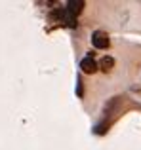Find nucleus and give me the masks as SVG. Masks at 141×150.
Instances as JSON below:
<instances>
[{"instance_id":"obj_1","label":"nucleus","mask_w":141,"mask_h":150,"mask_svg":"<svg viewBox=\"0 0 141 150\" xmlns=\"http://www.w3.org/2000/svg\"><path fill=\"white\" fill-rule=\"evenodd\" d=\"M92 44H93V48H97V50H107L109 46H111V40H109L107 33L95 30V33L92 34Z\"/></svg>"},{"instance_id":"obj_2","label":"nucleus","mask_w":141,"mask_h":150,"mask_svg":"<svg viewBox=\"0 0 141 150\" xmlns=\"http://www.w3.org/2000/svg\"><path fill=\"white\" fill-rule=\"evenodd\" d=\"M97 67H99V65L93 61V53L86 55V57L80 61V69H82V72H86V74H93L97 70Z\"/></svg>"},{"instance_id":"obj_3","label":"nucleus","mask_w":141,"mask_h":150,"mask_svg":"<svg viewBox=\"0 0 141 150\" xmlns=\"http://www.w3.org/2000/svg\"><path fill=\"white\" fill-rule=\"evenodd\" d=\"M82 10H84V2H82V0H69L67 2V11H70L74 17H76Z\"/></svg>"},{"instance_id":"obj_4","label":"nucleus","mask_w":141,"mask_h":150,"mask_svg":"<svg viewBox=\"0 0 141 150\" xmlns=\"http://www.w3.org/2000/svg\"><path fill=\"white\" fill-rule=\"evenodd\" d=\"M113 67H115V59L109 57V55H105V57L99 61V69L103 70V72H109V70H113Z\"/></svg>"},{"instance_id":"obj_5","label":"nucleus","mask_w":141,"mask_h":150,"mask_svg":"<svg viewBox=\"0 0 141 150\" xmlns=\"http://www.w3.org/2000/svg\"><path fill=\"white\" fill-rule=\"evenodd\" d=\"M76 95L82 97V80H80V76L76 78Z\"/></svg>"}]
</instances>
